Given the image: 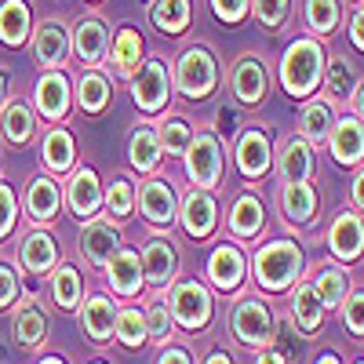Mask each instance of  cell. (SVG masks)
<instances>
[{
    "label": "cell",
    "mask_w": 364,
    "mask_h": 364,
    "mask_svg": "<svg viewBox=\"0 0 364 364\" xmlns=\"http://www.w3.org/2000/svg\"><path fill=\"white\" fill-rule=\"evenodd\" d=\"M233 336L245 346H266L273 339V314L262 299H245L233 310Z\"/></svg>",
    "instance_id": "14"
},
{
    "label": "cell",
    "mask_w": 364,
    "mask_h": 364,
    "mask_svg": "<svg viewBox=\"0 0 364 364\" xmlns=\"http://www.w3.org/2000/svg\"><path fill=\"white\" fill-rule=\"evenodd\" d=\"M132 87V102L142 109V113H164L168 102H171V66L164 58H142V66L135 70V77L128 80Z\"/></svg>",
    "instance_id": "4"
},
{
    "label": "cell",
    "mask_w": 364,
    "mask_h": 364,
    "mask_svg": "<svg viewBox=\"0 0 364 364\" xmlns=\"http://www.w3.org/2000/svg\"><path fill=\"white\" fill-rule=\"evenodd\" d=\"M223 73H219V58L211 48L204 44H190L186 51H182L175 58V66H171V87L178 91L182 99H190V102H204L215 95V87H219Z\"/></svg>",
    "instance_id": "2"
},
{
    "label": "cell",
    "mask_w": 364,
    "mask_h": 364,
    "mask_svg": "<svg viewBox=\"0 0 364 364\" xmlns=\"http://www.w3.org/2000/svg\"><path fill=\"white\" fill-rule=\"evenodd\" d=\"M310 288L317 291V299L324 302V306H339L343 295H346V269H339V266H317Z\"/></svg>",
    "instance_id": "42"
},
{
    "label": "cell",
    "mask_w": 364,
    "mask_h": 364,
    "mask_svg": "<svg viewBox=\"0 0 364 364\" xmlns=\"http://www.w3.org/2000/svg\"><path fill=\"white\" fill-rule=\"evenodd\" d=\"M33 37V8L29 0H0V41L8 48H22Z\"/></svg>",
    "instance_id": "26"
},
{
    "label": "cell",
    "mask_w": 364,
    "mask_h": 364,
    "mask_svg": "<svg viewBox=\"0 0 364 364\" xmlns=\"http://www.w3.org/2000/svg\"><path fill=\"white\" fill-rule=\"evenodd\" d=\"M8 91H11V77H8V70H0V109L11 102V99H8Z\"/></svg>",
    "instance_id": "54"
},
{
    "label": "cell",
    "mask_w": 364,
    "mask_h": 364,
    "mask_svg": "<svg viewBox=\"0 0 364 364\" xmlns=\"http://www.w3.org/2000/svg\"><path fill=\"white\" fill-rule=\"evenodd\" d=\"M314 171H317L314 142H306L302 135L284 139L281 149H277V175H281V182H310Z\"/></svg>",
    "instance_id": "18"
},
{
    "label": "cell",
    "mask_w": 364,
    "mask_h": 364,
    "mask_svg": "<svg viewBox=\"0 0 364 364\" xmlns=\"http://www.w3.org/2000/svg\"><path fill=\"white\" fill-rule=\"evenodd\" d=\"M302 22H306V29L321 41V37H331L343 22V8L339 0H306L302 4Z\"/></svg>",
    "instance_id": "37"
},
{
    "label": "cell",
    "mask_w": 364,
    "mask_h": 364,
    "mask_svg": "<svg viewBox=\"0 0 364 364\" xmlns=\"http://www.w3.org/2000/svg\"><path fill=\"white\" fill-rule=\"evenodd\" d=\"M41 364H66V360H63V357H44Z\"/></svg>",
    "instance_id": "59"
},
{
    "label": "cell",
    "mask_w": 364,
    "mask_h": 364,
    "mask_svg": "<svg viewBox=\"0 0 364 364\" xmlns=\"http://www.w3.org/2000/svg\"><path fill=\"white\" fill-rule=\"evenodd\" d=\"M48 336V321H44V310L37 302H26V306L15 314V339L22 346H41Z\"/></svg>",
    "instance_id": "41"
},
{
    "label": "cell",
    "mask_w": 364,
    "mask_h": 364,
    "mask_svg": "<svg viewBox=\"0 0 364 364\" xmlns=\"http://www.w3.org/2000/svg\"><path fill=\"white\" fill-rule=\"evenodd\" d=\"M87 4H102V0H87Z\"/></svg>",
    "instance_id": "60"
},
{
    "label": "cell",
    "mask_w": 364,
    "mask_h": 364,
    "mask_svg": "<svg viewBox=\"0 0 364 364\" xmlns=\"http://www.w3.org/2000/svg\"><path fill=\"white\" fill-rule=\"evenodd\" d=\"M157 139H161V154L182 157L190 149V142H193V128H190L186 117H168V120H161Z\"/></svg>",
    "instance_id": "40"
},
{
    "label": "cell",
    "mask_w": 364,
    "mask_h": 364,
    "mask_svg": "<svg viewBox=\"0 0 364 364\" xmlns=\"http://www.w3.org/2000/svg\"><path fill=\"white\" fill-rule=\"evenodd\" d=\"M33 113L44 117L48 124H63L73 113V80L66 70H44L33 84Z\"/></svg>",
    "instance_id": "7"
},
{
    "label": "cell",
    "mask_w": 364,
    "mask_h": 364,
    "mask_svg": "<svg viewBox=\"0 0 364 364\" xmlns=\"http://www.w3.org/2000/svg\"><path fill=\"white\" fill-rule=\"evenodd\" d=\"M262 200L255 197V193H240L237 200H233V208H230V233L233 237H255L259 230H262Z\"/></svg>",
    "instance_id": "36"
},
{
    "label": "cell",
    "mask_w": 364,
    "mask_h": 364,
    "mask_svg": "<svg viewBox=\"0 0 364 364\" xmlns=\"http://www.w3.org/2000/svg\"><path fill=\"white\" fill-rule=\"evenodd\" d=\"M102 197H106V190H102L99 171L87 168V164H80V168L73 164V171L66 178V190H63V200L70 204L73 215L84 219V223H91L102 211Z\"/></svg>",
    "instance_id": "8"
},
{
    "label": "cell",
    "mask_w": 364,
    "mask_h": 364,
    "mask_svg": "<svg viewBox=\"0 0 364 364\" xmlns=\"http://www.w3.org/2000/svg\"><path fill=\"white\" fill-rule=\"evenodd\" d=\"M321 84L328 87V95L336 99V102H350L360 80H357V70H353L350 58L331 55L328 63H324V77H321Z\"/></svg>",
    "instance_id": "35"
},
{
    "label": "cell",
    "mask_w": 364,
    "mask_h": 364,
    "mask_svg": "<svg viewBox=\"0 0 364 364\" xmlns=\"http://www.w3.org/2000/svg\"><path fill=\"white\" fill-rule=\"evenodd\" d=\"M302 273V252L295 240H269L255 255V277L269 291H284L299 281Z\"/></svg>",
    "instance_id": "3"
},
{
    "label": "cell",
    "mask_w": 364,
    "mask_h": 364,
    "mask_svg": "<svg viewBox=\"0 0 364 364\" xmlns=\"http://www.w3.org/2000/svg\"><path fill=\"white\" fill-rule=\"evenodd\" d=\"M248 15H255V22L266 29H281L291 18V0H252Z\"/></svg>",
    "instance_id": "45"
},
{
    "label": "cell",
    "mask_w": 364,
    "mask_h": 364,
    "mask_svg": "<svg viewBox=\"0 0 364 364\" xmlns=\"http://www.w3.org/2000/svg\"><path fill=\"white\" fill-rule=\"evenodd\" d=\"M317 190L310 182H284L281 186V215L295 226H306V223H317Z\"/></svg>",
    "instance_id": "27"
},
{
    "label": "cell",
    "mask_w": 364,
    "mask_h": 364,
    "mask_svg": "<svg viewBox=\"0 0 364 364\" xmlns=\"http://www.w3.org/2000/svg\"><path fill=\"white\" fill-rule=\"evenodd\" d=\"M328 149L336 164L343 168H353L364 161V120L353 117V113H343L336 117V124H331V135H328Z\"/></svg>",
    "instance_id": "16"
},
{
    "label": "cell",
    "mask_w": 364,
    "mask_h": 364,
    "mask_svg": "<svg viewBox=\"0 0 364 364\" xmlns=\"http://www.w3.org/2000/svg\"><path fill=\"white\" fill-rule=\"evenodd\" d=\"M142 277L154 284V288H168L175 281V273H178V252L168 237L154 233V237H146V245H142Z\"/></svg>",
    "instance_id": "15"
},
{
    "label": "cell",
    "mask_w": 364,
    "mask_h": 364,
    "mask_svg": "<svg viewBox=\"0 0 364 364\" xmlns=\"http://www.w3.org/2000/svg\"><path fill=\"white\" fill-rule=\"evenodd\" d=\"M102 208H106V215H113L117 223L128 219L132 211H135V182H132L128 175H117V178L109 182L106 197H102Z\"/></svg>",
    "instance_id": "43"
},
{
    "label": "cell",
    "mask_w": 364,
    "mask_h": 364,
    "mask_svg": "<svg viewBox=\"0 0 364 364\" xmlns=\"http://www.w3.org/2000/svg\"><path fill=\"white\" fill-rule=\"evenodd\" d=\"M168 310H171L175 324H182L186 331H200L211 321V295L200 281H182L168 295Z\"/></svg>",
    "instance_id": "9"
},
{
    "label": "cell",
    "mask_w": 364,
    "mask_h": 364,
    "mask_svg": "<svg viewBox=\"0 0 364 364\" xmlns=\"http://www.w3.org/2000/svg\"><path fill=\"white\" fill-rule=\"evenodd\" d=\"M26 215L33 219V223H55L58 215V208H63V186H58V178L55 175H33L29 178V186H26Z\"/></svg>",
    "instance_id": "17"
},
{
    "label": "cell",
    "mask_w": 364,
    "mask_h": 364,
    "mask_svg": "<svg viewBox=\"0 0 364 364\" xmlns=\"http://www.w3.org/2000/svg\"><path fill=\"white\" fill-rule=\"evenodd\" d=\"M248 277V262H245V252L237 245H219L208 259V281L215 284L219 291H237Z\"/></svg>",
    "instance_id": "20"
},
{
    "label": "cell",
    "mask_w": 364,
    "mask_h": 364,
    "mask_svg": "<svg viewBox=\"0 0 364 364\" xmlns=\"http://www.w3.org/2000/svg\"><path fill=\"white\" fill-rule=\"evenodd\" d=\"M291 317H295L299 331H306V336H314V331L321 328V321H324V302L317 299V291H314L310 284H299V288H295Z\"/></svg>",
    "instance_id": "39"
},
{
    "label": "cell",
    "mask_w": 364,
    "mask_h": 364,
    "mask_svg": "<svg viewBox=\"0 0 364 364\" xmlns=\"http://www.w3.org/2000/svg\"><path fill=\"white\" fill-rule=\"evenodd\" d=\"M317 364H339V357H331V353H328V357H321Z\"/></svg>",
    "instance_id": "58"
},
{
    "label": "cell",
    "mask_w": 364,
    "mask_h": 364,
    "mask_svg": "<svg viewBox=\"0 0 364 364\" xmlns=\"http://www.w3.org/2000/svg\"><path fill=\"white\" fill-rule=\"evenodd\" d=\"M80 291H84V281H80V269L73 262H63V266L51 269V299L63 310L80 306Z\"/></svg>",
    "instance_id": "38"
},
{
    "label": "cell",
    "mask_w": 364,
    "mask_h": 364,
    "mask_svg": "<svg viewBox=\"0 0 364 364\" xmlns=\"http://www.w3.org/2000/svg\"><path fill=\"white\" fill-rule=\"evenodd\" d=\"M353 4H364V0H353Z\"/></svg>",
    "instance_id": "62"
},
{
    "label": "cell",
    "mask_w": 364,
    "mask_h": 364,
    "mask_svg": "<svg viewBox=\"0 0 364 364\" xmlns=\"http://www.w3.org/2000/svg\"><path fill=\"white\" fill-rule=\"evenodd\" d=\"M211 11H215V18H219V22L237 26V22H245V18H248L252 0H211Z\"/></svg>",
    "instance_id": "48"
},
{
    "label": "cell",
    "mask_w": 364,
    "mask_h": 364,
    "mask_svg": "<svg viewBox=\"0 0 364 364\" xmlns=\"http://www.w3.org/2000/svg\"><path fill=\"white\" fill-rule=\"evenodd\" d=\"M360 364H364V360H360Z\"/></svg>",
    "instance_id": "63"
},
{
    "label": "cell",
    "mask_w": 364,
    "mask_h": 364,
    "mask_svg": "<svg viewBox=\"0 0 364 364\" xmlns=\"http://www.w3.org/2000/svg\"><path fill=\"white\" fill-rule=\"evenodd\" d=\"M15 219H18V197L11 190V182L0 178V240L15 230Z\"/></svg>",
    "instance_id": "47"
},
{
    "label": "cell",
    "mask_w": 364,
    "mask_h": 364,
    "mask_svg": "<svg viewBox=\"0 0 364 364\" xmlns=\"http://www.w3.org/2000/svg\"><path fill=\"white\" fill-rule=\"evenodd\" d=\"M353 204L364 211V168L357 171V178H353Z\"/></svg>",
    "instance_id": "53"
},
{
    "label": "cell",
    "mask_w": 364,
    "mask_h": 364,
    "mask_svg": "<svg viewBox=\"0 0 364 364\" xmlns=\"http://www.w3.org/2000/svg\"><path fill=\"white\" fill-rule=\"evenodd\" d=\"M149 22H154L157 33L178 37V33H186L190 22H193V4L190 0H154V4H149Z\"/></svg>",
    "instance_id": "30"
},
{
    "label": "cell",
    "mask_w": 364,
    "mask_h": 364,
    "mask_svg": "<svg viewBox=\"0 0 364 364\" xmlns=\"http://www.w3.org/2000/svg\"><path fill=\"white\" fill-rule=\"evenodd\" d=\"M106 66L120 77V80H132L135 70L142 66V33L135 26H120L117 37L109 41V55H106Z\"/></svg>",
    "instance_id": "22"
},
{
    "label": "cell",
    "mask_w": 364,
    "mask_h": 364,
    "mask_svg": "<svg viewBox=\"0 0 364 364\" xmlns=\"http://www.w3.org/2000/svg\"><path fill=\"white\" fill-rule=\"evenodd\" d=\"M113 102V84L102 70H84L73 84V106H80L84 113L99 117L106 106Z\"/></svg>",
    "instance_id": "28"
},
{
    "label": "cell",
    "mask_w": 364,
    "mask_h": 364,
    "mask_svg": "<svg viewBox=\"0 0 364 364\" xmlns=\"http://www.w3.org/2000/svg\"><path fill=\"white\" fill-rule=\"evenodd\" d=\"M135 208L142 211L146 223L171 226L178 219V193H175V186L168 178L149 175L146 182H139V190H135Z\"/></svg>",
    "instance_id": "10"
},
{
    "label": "cell",
    "mask_w": 364,
    "mask_h": 364,
    "mask_svg": "<svg viewBox=\"0 0 364 364\" xmlns=\"http://www.w3.org/2000/svg\"><path fill=\"white\" fill-rule=\"evenodd\" d=\"M204 364H233V360H230V353H223V350H219V353H211Z\"/></svg>",
    "instance_id": "57"
},
{
    "label": "cell",
    "mask_w": 364,
    "mask_h": 364,
    "mask_svg": "<svg viewBox=\"0 0 364 364\" xmlns=\"http://www.w3.org/2000/svg\"><path fill=\"white\" fill-rule=\"evenodd\" d=\"M328 245L343 262L360 259V252H364V223H360V215H353V211H339L336 223H331V230H328Z\"/></svg>",
    "instance_id": "25"
},
{
    "label": "cell",
    "mask_w": 364,
    "mask_h": 364,
    "mask_svg": "<svg viewBox=\"0 0 364 364\" xmlns=\"http://www.w3.org/2000/svg\"><path fill=\"white\" fill-rule=\"evenodd\" d=\"M237 168L245 178H262L273 168V146L262 128H248L237 139Z\"/></svg>",
    "instance_id": "21"
},
{
    "label": "cell",
    "mask_w": 364,
    "mask_h": 364,
    "mask_svg": "<svg viewBox=\"0 0 364 364\" xmlns=\"http://www.w3.org/2000/svg\"><path fill=\"white\" fill-rule=\"evenodd\" d=\"M18 262L26 273H33V277H44V273L55 269L58 262V245L48 230H29L18 245Z\"/></svg>",
    "instance_id": "24"
},
{
    "label": "cell",
    "mask_w": 364,
    "mask_h": 364,
    "mask_svg": "<svg viewBox=\"0 0 364 364\" xmlns=\"http://www.w3.org/2000/svg\"><path fill=\"white\" fill-rule=\"evenodd\" d=\"M80 321H84V331H87V336L95 339V343L113 339V324H117V306H113V299H109V295H91V299H84Z\"/></svg>",
    "instance_id": "32"
},
{
    "label": "cell",
    "mask_w": 364,
    "mask_h": 364,
    "mask_svg": "<svg viewBox=\"0 0 364 364\" xmlns=\"http://www.w3.org/2000/svg\"><path fill=\"white\" fill-rule=\"evenodd\" d=\"M230 91H233V99L240 106H259L266 99V91H269V73H266V63H262V55L255 51H245L233 63L230 70Z\"/></svg>",
    "instance_id": "11"
},
{
    "label": "cell",
    "mask_w": 364,
    "mask_h": 364,
    "mask_svg": "<svg viewBox=\"0 0 364 364\" xmlns=\"http://www.w3.org/2000/svg\"><path fill=\"white\" fill-rule=\"evenodd\" d=\"M91 364H106V360H91Z\"/></svg>",
    "instance_id": "61"
},
{
    "label": "cell",
    "mask_w": 364,
    "mask_h": 364,
    "mask_svg": "<svg viewBox=\"0 0 364 364\" xmlns=\"http://www.w3.org/2000/svg\"><path fill=\"white\" fill-rule=\"evenodd\" d=\"M15 299H18V277L8 262H0V310H8Z\"/></svg>",
    "instance_id": "50"
},
{
    "label": "cell",
    "mask_w": 364,
    "mask_h": 364,
    "mask_svg": "<svg viewBox=\"0 0 364 364\" xmlns=\"http://www.w3.org/2000/svg\"><path fill=\"white\" fill-rule=\"evenodd\" d=\"M157 364H193V360H190V353L182 350V346H164Z\"/></svg>",
    "instance_id": "52"
},
{
    "label": "cell",
    "mask_w": 364,
    "mask_h": 364,
    "mask_svg": "<svg viewBox=\"0 0 364 364\" xmlns=\"http://www.w3.org/2000/svg\"><path fill=\"white\" fill-rule=\"evenodd\" d=\"M255 364H288V360H284V353H277V350H266Z\"/></svg>",
    "instance_id": "56"
},
{
    "label": "cell",
    "mask_w": 364,
    "mask_h": 364,
    "mask_svg": "<svg viewBox=\"0 0 364 364\" xmlns=\"http://www.w3.org/2000/svg\"><path fill=\"white\" fill-rule=\"evenodd\" d=\"M0 135H4L11 146H26L29 139L37 135V113L29 102H8L0 109Z\"/></svg>",
    "instance_id": "33"
},
{
    "label": "cell",
    "mask_w": 364,
    "mask_h": 364,
    "mask_svg": "<svg viewBox=\"0 0 364 364\" xmlns=\"http://www.w3.org/2000/svg\"><path fill=\"white\" fill-rule=\"evenodd\" d=\"M29 44H33V58L37 66L44 70H63L73 51H70V26L58 22V18H44L33 26V37H29Z\"/></svg>",
    "instance_id": "12"
},
{
    "label": "cell",
    "mask_w": 364,
    "mask_h": 364,
    "mask_svg": "<svg viewBox=\"0 0 364 364\" xmlns=\"http://www.w3.org/2000/svg\"><path fill=\"white\" fill-rule=\"evenodd\" d=\"M178 226L186 230L193 240H204V237L215 233V226H219V204H215V193L193 186L186 197L178 200Z\"/></svg>",
    "instance_id": "13"
},
{
    "label": "cell",
    "mask_w": 364,
    "mask_h": 364,
    "mask_svg": "<svg viewBox=\"0 0 364 364\" xmlns=\"http://www.w3.org/2000/svg\"><path fill=\"white\" fill-rule=\"evenodd\" d=\"M346 33H350V44L357 51H364V4L350 15V26H346Z\"/></svg>",
    "instance_id": "51"
},
{
    "label": "cell",
    "mask_w": 364,
    "mask_h": 364,
    "mask_svg": "<svg viewBox=\"0 0 364 364\" xmlns=\"http://www.w3.org/2000/svg\"><path fill=\"white\" fill-rule=\"evenodd\" d=\"M80 252H84V259H87L91 266L106 269V262L120 252V230H117L109 219H91V223H84V230H80Z\"/></svg>",
    "instance_id": "19"
},
{
    "label": "cell",
    "mask_w": 364,
    "mask_h": 364,
    "mask_svg": "<svg viewBox=\"0 0 364 364\" xmlns=\"http://www.w3.org/2000/svg\"><path fill=\"white\" fill-rule=\"evenodd\" d=\"M331 124H336V109H331V102L324 99H306L302 102V113H299V135L306 142H328L331 135Z\"/></svg>",
    "instance_id": "34"
},
{
    "label": "cell",
    "mask_w": 364,
    "mask_h": 364,
    "mask_svg": "<svg viewBox=\"0 0 364 364\" xmlns=\"http://www.w3.org/2000/svg\"><path fill=\"white\" fill-rule=\"evenodd\" d=\"M171 331H175V317L168 310V302L154 299V302H149V310H146V336L154 343H168Z\"/></svg>",
    "instance_id": "46"
},
{
    "label": "cell",
    "mask_w": 364,
    "mask_h": 364,
    "mask_svg": "<svg viewBox=\"0 0 364 364\" xmlns=\"http://www.w3.org/2000/svg\"><path fill=\"white\" fill-rule=\"evenodd\" d=\"M350 102H353V117L364 120V80L357 84V91H353V99H350Z\"/></svg>",
    "instance_id": "55"
},
{
    "label": "cell",
    "mask_w": 364,
    "mask_h": 364,
    "mask_svg": "<svg viewBox=\"0 0 364 364\" xmlns=\"http://www.w3.org/2000/svg\"><path fill=\"white\" fill-rule=\"evenodd\" d=\"M161 157H164V154H161L157 128H154V124H139V128L128 135V164H132L135 171L149 175V171H157Z\"/></svg>",
    "instance_id": "31"
},
{
    "label": "cell",
    "mask_w": 364,
    "mask_h": 364,
    "mask_svg": "<svg viewBox=\"0 0 364 364\" xmlns=\"http://www.w3.org/2000/svg\"><path fill=\"white\" fill-rule=\"evenodd\" d=\"M182 168H186V178L197 190H215L223 182V142L215 132H193L190 149L182 154Z\"/></svg>",
    "instance_id": "5"
},
{
    "label": "cell",
    "mask_w": 364,
    "mask_h": 364,
    "mask_svg": "<svg viewBox=\"0 0 364 364\" xmlns=\"http://www.w3.org/2000/svg\"><path fill=\"white\" fill-rule=\"evenodd\" d=\"M343 317H346V328L353 336H364V291H353L343 306Z\"/></svg>",
    "instance_id": "49"
},
{
    "label": "cell",
    "mask_w": 364,
    "mask_h": 364,
    "mask_svg": "<svg viewBox=\"0 0 364 364\" xmlns=\"http://www.w3.org/2000/svg\"><path fill=\"white\" fill-rule=\"evenodd\" d=\"M106 277H109V288H113L117 295H124V299L139 295V288L146 284V277H142V262H139V252L120 248V252L106 262Z\"/></svg>",
    "instance_id": "29"
},
{
    "label": "cell",
    "mask_w": 364,
    "mask_h": 364,
    "mask_svg": "<svg viewBox=\"0 0 364 364\" xmlns=\"http://www.w3.org/2000/svg\"><path fill=\"white\" fill-rule=\"evenodd\" d=\"M113 336L124 343V346H142L149 336H146V314L135 310V306H124V310H117V324H113Z\"/></svg>",
    "instance_id": "44"
},
{
    "label": "cell",
    "mask_w": 364,
    "mask_h": 364,
    "mask_svg": "<svg viewBox=\"0 0 364 364\" xmlns=\"http://www.w3.org/2000/svg\"><path fill=\"white\" fill-rule=\"evenodd\" d=\"M70 51L84 70H102L106 66V55H109V26L102 15H84L73 22L70 29Z\"/></svg>",
    "instance_id": "6"
},
{
    "label": "cell",
    "mask_w": 364,
    "mask_h": 364,
    "mask_svg": "<svg viewBox=\"0 0 364 364\" xmlns=\"http://www.w3.org/2000/svg\"><path fill=\"white\" fill-rule=\"evenodd\" d=\"M41 161L48 168V175H70L73 164H77V142H73V132L63 128V124H55L44 132L41 139Z\"/></svg>",
    "instance_id": "23"
},
{
    "label": "cell",
    "mask_w": 364,
    "mask_h": 364,
    "mask_svg": "<svg viewBox=\"0 0 364 364\" xmlns=\"http://www.w3.org/2000/svg\"><path fill=\"white\" fill-rule=\"evenodd\" d=\"M324 63H328V51L317 37H295L281 55V70H277L281 87L291 99H314V91L321 87L324 77Z\"/></svg>",
    "instance_id": "1"
}]
</instances>
